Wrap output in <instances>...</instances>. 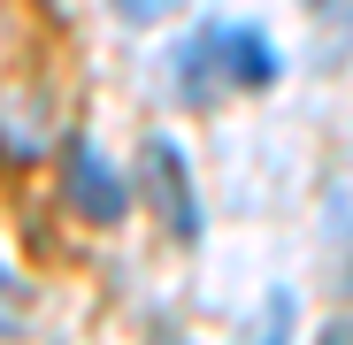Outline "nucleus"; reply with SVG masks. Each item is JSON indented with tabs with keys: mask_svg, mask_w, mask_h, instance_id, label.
Wrapping results in <instances>:
<instances>
[{
	"mask_svg": "<svg viewBox=\"0 0 353 345\" xmlns=\"http://www.w3.org/2000/svg\"><path fill=\"white\" fill-rule=\"evenodd\" d=\"M254 345H292V292H284V284L261 300V337Z\"/></svg>",
	"mask_w": 353,
	"mask_h": 345,
	"instance_id": "39448f33",
	"label": "nucleus"
},
{
	"mask_svg": "<svg viewBox=\"0 0 353 345\" xmlns=\"http://www.w3.org/2000/svg\"><path fill=\"white\" fill-rule=\"evenodd\" d=\"M161 345H176V337H161Z\"/></svg>",
	"mask_w": 353,
	"mask_h": 345,
	"instance_id": "1a4fd4ad",
	"label": "nucleus"
},
{
	"mask_svg": "<svg viewBox=\"0 0 353 345\" xmlns=\"http://www.w3.org/2000/svg\"><path fill=\"white\" fill-rule=\"evenodd\" d=\"M161 8H169V0H123V16H131V23H154Z\"/></svg>",
	"mask_w": 353,
	"mask_h": 345,
	"instance_id": "0eeeda50",
	"label": "nucleus"
},
{
	"mask_svg": "<svg viewBox=\"0 0 353 345\" xmlns=\"http://www.w3.org/2000/svg\"><path fill=\"white\" fill-rule=\"evenodd\" d=\"M215 62H223V85H239V92H269L284 77L269 31H254V23H215Z\"/></svg>",
	"mask_w": 353,
	"mask_h": 345,
	"instance_id": "7ed1b4c3",
	"label": "nucleus"
},
{
	"mask_svg": "<svg viewBox=\"0 0 353 345\" xmlns=\"http://www.w3.org/2000/svg\"><path fill=\"white\" fill-rule=\"evenodd\" d=\"M307 8H323V0H307Z\"/></svg>",
	"mask_w": 353,
	"mask_h": 345,
	"instance_id": "6e6552de",
	"label": "nucleus"
},
{
	"mask_svg": "<svg viewBox=\"0 0 353 345\" xmlns=\"http://www.w3.org/2000/svg\"><path fill=\"white\" fill-rule=\"evenodd\" d=\"M169 70H176V92H185V100H208V77L223 70V62H215V23H200L185 46H176Z\"/></svg>",
	"mask_w": 353,
	"mask_h": 345,
	"instance_id": "20e7f679",
	"label": "nucleus"
},
{
	"mask_svg": "<svg viewBox=\"0 0 353 345\" xmlns=\"http://www.w3.org/2000/svg\"><path fill=\"white\" fill-rule=\"evenodd\" d=\"M62 161H70V207L85 215V222H123L131 215V200H139V177H123L85 131H70L62 138Z\"/></svg>",
	"mask_w": 353,
	"mask_h": 345,
	"instance_id": "f257e3e1",
	"label": "nucleus"
},
{
	"mask_svg": "<svg viewBox=\"0 0 353 345\" xmlns=\"http://www.w3.org/2000/svg\"><path fill=\"white\" fill-rule=\"evenodd\" d=\"M139 185L154 192L169 238L192 246V238H200V200H192V169H185V154H176L169 138H146V146H139Z\"/></svg>",
	"mask_w": 353,
	"mask_h": 345,
	"instance_id": "f03ea898",
	"label": "nucleus"
},
{
	"mask_svg": "<svg viewBox=\"0 0 353 345\" xmlns=\"http://www.w3.org/2000/svg\"><path fill=\"white\" fill-rule=\"evenodd\" d=\"M0 337H23V284L0 269Z\"/></svg>",
	"mask_w": 353,
	"mask_h": 345,
	"instance_id": "423d86ee",
	"label": "nucleus"
}]
</instances>
